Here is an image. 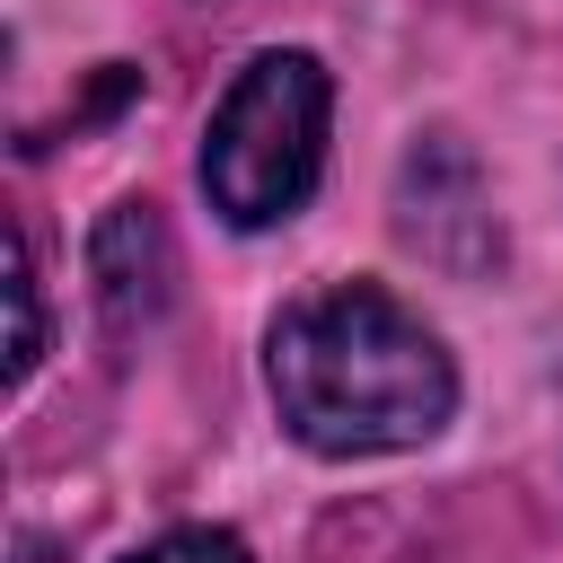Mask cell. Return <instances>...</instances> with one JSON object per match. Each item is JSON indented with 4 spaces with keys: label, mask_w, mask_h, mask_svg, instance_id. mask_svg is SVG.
I'll return each mask as SVG.
<instances>
[{
    "label": "cell",
    "mask_w": 563,
    "mask_h": 563,
    "mask_svg": "<svg viewBox=\"0 0 563 563\" xmlns=\"http://www.w3.org/2000/svg\"><path fill=\"white\" fill-rule=\"evenodd\" d=\"M264 378L317 457H387L449 422L457 369L440 334L378 282H334L317 299H290L264 334Z\"/></svg>",
    "instance_id": "obj_1"
},
{
    "label": "cell",
    "mask_w": 563,
    "mask_h": 563,
    "mask_svg": "<svg viewBox=\"0 0 563 563\" xmlns=\"http://www.w3.org/2000/svg\"><path fill=\"white\" fill-rule=\"evenodd\" d=\"M9 378H26L35 369V352H44V308H35V264H26V238L9 229Z\"/></svg>",
    "instance_id": "obj_3"
},
{
    "label": "cell",
    "mask_w": 563,
    "mask_h": 563,
    "mask_svg": "<svg viewBox=\"0 0 563 563\" xmlns=\"http://www.w3.org/2000/svg\"><path fill=\"white\" fill-rule=\"evenodd\" d=\"M325 114H334V79L317 53H255L211 132H202V194L229 229H273L317 194L325 167Z\"/></svg>",
    "instance_id": "obj_2"
},
{
    "label": "cell",
    "mask_w": 563,
    "mask_h": 563,
    "mask_svg": "<svg viewBox=\"0 0 563 563\" xmlns=\"http://www.w3.org/2000/svg\"><path fill=\"white\" fill-rule=\"evenodd\" d=\"M123 563H246V545H238L229 528H167V537H150V545L123 554Z\"/></svg>",
    "instance_id": "obj_4"
}]
</instances>
